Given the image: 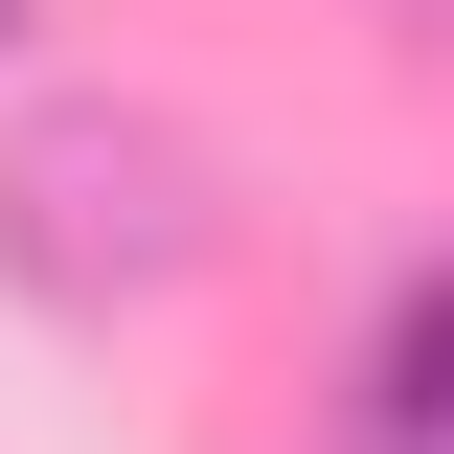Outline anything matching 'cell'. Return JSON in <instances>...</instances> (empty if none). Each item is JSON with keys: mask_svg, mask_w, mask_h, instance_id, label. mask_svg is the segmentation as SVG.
Returning <instances> with one entry per match:
<instances>
[{"mask_svg": "<svg viewBox=\"0 0 454 454\" xmlns=\"http://www.w3.org/2000/svg\"><path fill=\"white\" fill-rule=\"evenodd\" d=\"M409 23H454V0H409Z\"/></svg>", "mask_w": 454, "mask_h": 454, "instance_id": "obj_4", "label": "cell"}, {"mask_svg": "<svg viewBox=\"0 0 454 454\" xmlns=\"http://www.w3.org/2000/svg\"><path fill=\"white\" fill-rule=\"evenodd\" d=\"M0 46H23V0H0Z\"/></svg>", "mask_w": 454, "mask_h": 454, "instance_id": "obj_3", "label": "cell"}, {"mask_svg": "<svg viewBox=\"0 0 454 454\" xmlns=\"http://www.w3.org/2000/svg\"><path fill=\"white\" fill-rule=\"evenodd\" d=\"M205 250H227V182H205V137H182V114L68 91V114H23V137H0V273L46 295V318H137V295H182Z\"/></svg>", "mask_w": 454, "mask_h": 454, "instance_id": "obj_1", "label": "cell"}, {"mask_svg": "<svg viewBox=\"0 0 454 454\" xmlns=\"http://www.w3.org/2000/svg\"><path fill=\"white\" fill-rule=\"evenodd\" d=\"M364 432H387V454H454V250L364 318Z\"/></svg>", "mask_w": 454, "mask_h": 454, "instance_id": "obj_2", "label": "cell"}]
</instances>
